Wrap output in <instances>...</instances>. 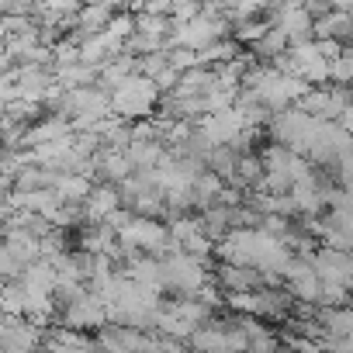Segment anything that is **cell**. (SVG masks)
Wrapping results in <instances>:
<instances>
[{
	"instance_id": "10",
	"label": "cell",
	"mask_w": 353,
	"mask_h": 353,
	"mask_svg": "<svg viewBox=\"0 0 353 353\" xmlns=\"http://www.w3.org/2000/svg\"><path fill=\"white\" fill-rule=\"evenodd\" d=\"M125 205H121V191L114 188V184H94V191H90V198H87V205L80 208L83 212V225H104L114 212H121Z\"/></svg>"
},
{
	"instance_id": "18",
	"label": "cell",
	"mask_w": 353,
	"mask_h": 353,
	"mask_svg": "<svg viewBox=\"0 0 353 353\" xmlns=\"http://www.w3.org/2000/svg\"><path fill=\"white\" fill-rule=\"evenodd\" d=\"M319 322L325 325L329 339H350V336H353V305L319 308ZM325 346H329V343H325Z\"/></svg>"
},
{
	"instance_id": "24",
	"label": "cell",
	"mask_w": 353,
	"mask_h": 353,
	"mask_svg": "<svg viewBox=\"0 0 353 353\" xmlns=\"http://www.w3.org/2000/svg\"><path fill=\"white\" fill-rule=\"evenodd\" d=\"M170 66L184 77V73L201 70L205 63H201V52H191V49H170Z\"/></svg>"
},
{
	"instance_id": "8",
	"label": "cell",
	"mask_w": 353,
	"mask_h": 353,
	"mask_svg": "<svg viewBox=\"0 0 353 353\" xmlns=\"http://www.w3.org/2000/svg\"><path fill=\"white\" fill-rule=\"evenodd\" d=\"M284 291L298 305H319L322 301V281H319L312 260H301V256L291 260V267L284 270Z\"/></svg>"
},
{
	"instance_id": "4",
	"label": "cell",
	"mask_w": 353,
	"mask_h": 353,
	"mask_svg": "<svg viewBox=\"0 0 353 353\" xmlns=\"http://www.w3.org/2000/svg\"><path fill=\"white\" fill-rule=\"evenodd\" d=\"M59 325L73 329V332H101L111 325V315H108V305L94 294V291H83L80 298L73 301H63L59 308Z\"/></svg>"
},
{
	"instance_id": "3",
	"label": "cell",
	"mask_w": 353,
	"mask_h": 353,
	"mask_svg": "<svg viewBox=\"0 0 353 353\" xmlns=\"http://www.w3.org/2000/svg\"><path fill=\"white\" fill-rule=\"evenodd\" d=\"M319 125L322 121H315L301 108H291V111L274 114L270 125H267V132H270V142H277V145H284V149H291V152H298V156L308 159V152L315 145V135H319Z\"/></svg>"
},
{
	"instance_id": "1",
	"label": "cell",
	"mask_w": 353,
	"mask_h": 353,
	"mask_svg": "<svg viewBox=\"0 0 353 353\" xmlns=\"http://www.w3.org/2000/svg\"><path fill=\"white\" fill-rule=\"evenodd\" d=\"M159 104H163V90L156 87V80H149V77H142V73L128 77V80L111 94L114 118L132 121V125H135V121H149V118H156Z\"/></svg>"
},
{
	"instance_id": "17",
	"label": "cell",
	"mask_w": 353,
	"mask_h": 353,
	"mask_svg": "<svg viewBox=\"0 0 353 353\" xmlns=\"http://www.w3.org/2000/svg\"><path fill=\"white\" fill-rule=\"evenodd\" d=\"M52 191L63 198V205H70V208H83L87 198H90V191H94V181H90V176H77V173H56Z\"/></svg>"
},
{
	"instance_id": "20",
	"label": "cell",
	"mask_w": 353,
	"mask_h": 353,
	"mask_svg": "<svg viewBox=\"0 0 353 353\" xmlns=\"http://www.w3.org/2000/svg\"><path fill=\"white\" fill-rule=\"evenodd\" d=\"M201 225H205L208 239L219 246V243H222V239L232 232V208H222V205H215V208L201 212Z\"/></svg>"
},
{
	"instance_id": "13",
	"label": "cell",
	"mask_w": 353,
	"mask_h": 353,
	"mask_svg": "<svg viewBox=\"0 0 353 353\" xmlns=\"http://www.w3.org/2000/svg\"><path fill=\"white\" fill-rule=\"evenodd\" d=\"M128 176H135V166H132L128 152L101 149V156H97V184H114V188H121Z\"/></svg>"
},
{
	"instance_id": "14",
	"label": "cell",
	"mask_w": 353,
	"mask_h": 353,
	"mask_svg": "<svg viewBox=\"0 0 353 353\" xmlns=\"http://www.w3.org/2000/svg\"><path fill=\"white\" fill-rule=\"evenodd\" d=\"M188 346H191V353H229V322L212 319V322L198 325Z\"/></svg>"
},
{
	"instance_id": "12",
	"label": "cell",
	"mask_w": 353,
	"mask_h": 353,
	"mask_svg": "<svg viewBox=\"0 0 353 353\" xmlns=\"http://www.w3.org/2000/svg\"><path fill=\"white\" fill-rule=\"evenodd\" d=\"M215 284L229 294H250L263 288V274L253 267H232V263H215Z\"/></svg>"
},
{
	"instance_id": "11",
	"label": "cell",
	"mask_w": 353,
	"mask_h": 353,
	"mask_svg": "<svg viewBox=\"0 0 353 353\" xmlns=\"http://www.w3.org/2000/svg\"><path fill=\"white\" fill-rule=\"evenodd\" d=\"M121 274L128 281H135L142 291H152L159 298H166V274H163V260L156 256H135L121 267Z\"/></svg>"
},
{
	"instance_id": "15",
	"label": "cell",
	"mask_w": 353,
	"mask_h": 353,
	"mask_svg": "<svg viewBox=\"0 0 353 353\" xmlns=\"http://www.w3.org/2000/svg\"><path fill=\"white\" fill-rule=\"evenodd\" d=\"M4 250L21 263V267H32L42 260V239H35L32 232L25 229H4Z\"/></svg>"
},
{
	"instance_id": "25",
	"label": "cell",
	"mask_w": 353,
	"mask_h": 353,
	"mask_svg": "<svg viewBox=\"0 0 353 353\" xmlns=\"http://www.w3.org/2000/svg\"><path fill=\"white\" fill-rule=\"evenodd\" d=\"M205 14V4H194V0H184V4H173V14H170V21L173 25H191V21H198Z\"/></svg>"
},
{
	"instance_id": "27",
	"label": "cell",
	"mask_w": 353,
	"mask_h": 353,
	"mask_svg": "<svg viewBox=\"0 0 353 353\" xmlns=\"http://www.w3.org/2000/svg\"><path fill=\"white\" fill-rule=\"evenodd\" d=\"M350 52H353V39H350Z\"/></svg>"
},
{
	"instance_id": "7",
	"label": "cell",
	"mask_w": 353,
	"mask_h": 353,
	"mask_svg": "<svg viewBox=\"0 0 353 353\" xmlns=\"http://www.w3.org/2000/svg\"><path fill=\"white\" fill-rule=\"evenodd\" d=\"M243 132H250V121H246V114H243L239 108L222 111V114H208L205 121H198V135H201L212 149H219V145H236Z\"/></svg>"
},
{
	"instance_id": "9",
	"label": "cell",
	"mask_w": 353,
	"mask_h": 353,
	"mask_svg": "<svg viewBox=\"0 0 353 353\" xmlns=\"http://www.w3.org/2000/svg\"><path fill=\"white\" fill-rule=\"evenodd\" d=\"M270 25L281 28L291 46H301V42L315 39V18L305 11V4H277V8H270Z\"/></svg>"
},
{
	"instance_id": "16",
	"label": "cell",
	"mask_w": 353,
	"mask_h": 353,
	"mask_svg": "<svg viewBox=\"0 0 353 353\" xmlns=\"http://www.w3.org/2000/svg\"><path fill=\"white\" fill-rule=\"evenodd\" d=\"M350 39H353V14L332 8V14L315 21V42H343L350 49Z\"/></svg>"
},
{
	"instance_id": "22",
	"label": "cell",
	"mask_w": 353,
	"mask_h": 353,
	"mask_svg": "<svg viewBox=\"0 0 353 353\" xmlns=\"http://www.w3.org/2000/svg\"><path fill=\"white\" fill-rule=\"evenodd\" d=\"M270 21H263V18H256V21H246V25H236L232 28V39L239 42V46H250V49H256L267 35H270Z\"/></svg>"
},
{
	"instance_id": "2",
	"label": "cell",
	"mask_w": 353,
	"mask_h": 353,
	"mask_svg": "<svg viewBox=\"0 0 353 353\" xmlns=\"http://www.w3.org/2000/svg\"><path fill=\"white\" fill-rule=\"evenodd\" d=\"M163 274H166V291L173 298H198L212 281H215V270L194 256H188L184 250H170L163 256Z\"/></svg>"
},
{
	"instance_id": "26",
	"label": "cell",
	"mask_w": 353,
	"mask_h": 353,
	"mask_svg": "<svg viewBox=\"0 0 353 353\" xmlns=\"http://www.w3.org/2000/svg\"><path fill=\"white\" fill-rule=\"evenodd\" d=\"M336 181H339V188H346V191H353V149L336 163Z\"/></svg>"
},
{
	"instance_id": "23",
	"label": "cell",
	"mask_w": 353,
	"mask_h": 353,
	"mask_svg": "<svg viewBox=\"0 0 353 353\" xmlns=\"http://www.w3.org/2000/svg\"><path fill=\"white\" fill-rule=\"evenodd\" d=\"M332 87L353 90V52L346 49L339 59H332Z\"/></svg>"
},
{
	"instance_id": "19",
	"label": "cell",
	"mask_w": 353,
	"mask_h": 353,
	"mask_svg": "<svg viewBox=\"0 0 353 353\" xmlns=\"http://www.w3.org/2000/svg\"><path fill=\"white\" fill-rule=\"evenodd\" d=\"M163 156H166V145H163V142H139V139H135V142L128 145V159H132L135 173H152Z\"/></svg>"
},
{
	"instance_id": "5",
	"label": "cell",
	"mask_w": 353,
	"mask_h": 353,
	"mask_svg": "<svg viewBox=\"0 0 353 353\" xmlns=\"http://www.w3.org/2000/svg\"><path fill=\"white\" fill-rule=\"evenodd\" d=\"M260 250H263V232H260V229H232V232L215 246V256H219V263L253 267V270H256Z\"/></svg>"
},
{
	"instance_id": "21",
	"label": "cell",
	"mask_w": 353,
	"mask_h": 353,
	"mask_svg": "<svg viewBox=\"0 0 353 353\" xmlns=\"http://www.w3.org/2000/svg\"><path fill=\"white\" fill-rule=\"evenodd\" d=\"M236 166H239V152L232 145H219L208 152V170L219 173L225 184H232V176H236Z\"/></svg>"
},
{
	"instance_id": "6",
	"label": "cell",
	"mask_w": 353,
	"mask_h": 353,
	"mask_svg": "<svg viewBox=\"0 0 353 353\" xmlns=\"http://www.w3.org/2000/svg\"><path fill=\"white\" fill-rule=\"evenodd\" d=\"M353 104V90H343V87H312L308 97L298 104L305 114H312L315 121H339L346 114V108Z\"/></svg>"
}]
</instances>
